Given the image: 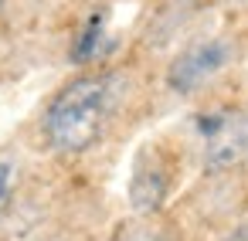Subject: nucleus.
I'll return each instance as SVG.
<instances>
[{
  "label": "nucleus",
  "mask_w": 248,
  "mask_h": 241,
  "mask_svg": "<svg viewBox=\"0 0 248 241\" xmlns=\"http://www.w3.org/2000/svg\"><path fill=\"white\" fill-rule=\"evenodd\" d=\"M123 99V78L116 72H89L72 78L55 92L41 116L45 143L55 153H85L92 150L106 126L112 122V112Z\"/></svg>",
  "instance_id": "nucleus-1"
},
{
  "label": "nucleus",
  "mask_w": 248,
  "mask_h": 241,
  "mask_svg": "<svg viewBox=\"0 0 248 241\" xmlns=\"http://www.w3.org/2000/svg\"><path fill=\"white\" fill-rule=\"evenodd\" d=\"M173 187V173L167 156L156 146H146L143 153H136L133 163V177H129V204L140 214H153L163 207V200L170 197Z\"/></svg>",
  "instance_id": "nucleus-4"
},
{
  "label": "nucleus",
  "mask_w": 248,
  "mask_h": 241,
  "mask_svg": "<svg viewBox=\"0 0 248 241\" xmlns=\"http://www.w3.org/2000/svg\"><path fill=\"white\" fill-rule=\"evenodd\" d=\"M234 58V45L228 38H204L187 45L170 65H167V85L177 95H190L201 85H207L214 75H221Z\"/></svg>",
  "instance_id": "nucleus-3"
},
{
  "label": "nucleus",
  "mask_w": 248,
  "mask_h": 241,
  "mask_svg": "<svg viewBox=\"0 0 248 241\" xmlns=\"http://www.w3.org/2000/svg\"><path fill=\"white\" fill-rule=\"evenodd\" d=\"M0 17H4V0H0Z\"/></svg>",
  "instance_id": "nucleus-8"
},
{
  "label": "nucleus",
  "mask_w": 248,
  "mask_h": 241,
  "mask_svg": "<svg viewBox=\"0 0 248 241\" xmlns=\"http://www.w3.org/2000/svg\"><path fill=\"white\" fill-rule=\"evenodd\" d=\"M55 241H65V238H55Z\"/></svg>",
  "instance_id": "nucleus-9"
},
{
  "label": "nucleus",
  "mask_w": 248,
  "mask_h": 241,
  "mask_svg": "<svg viewBox=\"0 0 248 241\" xmlns=\"http://www.w3.org/2000/svg\"><path fill=\"white\" fill-rule=\"evenodd\" d=\"M194 133L207 170H228L248 156V112L238 105H214L197 112Z\"/></svg>",
  "instance_id": "nucleus-2"
},
{
  "label": "nucleus",
  "mask_w": 248,
  "mask_h": 241,
  "mask_svg": "<svg viewBox=\"0 0 248 241\" xmlns=\"http://www.w3.org/2000/svg\"><path fill=\"white\" fill-rule=\"evenodd\" d=\"M224 241H248V224H245L241 231H234V234H228Z\"/></svg>",
  "instance_id": "nucleus-7"
},
{
  "label": "nucleus",
  "mask_w": 248,
  "mask_h": 241,
  "mask_svg": "<svg viewBox=\"0 0 248 241\" xmlns=\"http://www.w3.org/2000/svg\"><path fill=\"white\" fill-rule=\"evenodd\" d=\"M102 51H106V14L99 11V14H92V17L85 21V28L78 31V38H75V45H72V61L85 65V61L102 58Z\"/></svg>",
  "instance_id": "nucleus-5"
},
{
  "label": "nucleus",
  "mask_w": 248,
  "mask_h": 241,
  "mask_svg": "<svg viewBox=\"0 0 248 241\" xmlns=\"http://www.w3.org/2000/svg\"><path fill=\"white\" fill-rule=\"evenodd\" d=\"M14 187H17V160L11 153H0V214L14 197Z\"/></svg>",
  "instance_id": "nucleus-6"
}]
</instances>
